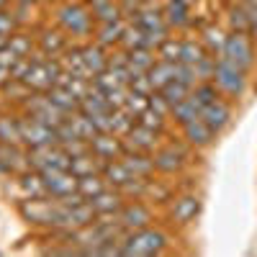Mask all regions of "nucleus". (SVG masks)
Listing matches in <instances>:
<instances>
[{
  "label": "nucleus",
  "mask_w": 257,
  "mask_h": 257,
  "mask_svg": "<svg viewBox=\"0 0 257 257\" xmlns=\"http://www.w3.org/2000/svg\"><path fill=\"white\" fill-rule=\"evenodd\" d=\"M208 54V49L201 44V41H183V52H180V62L190 64V67H196V64Z\"/></svg>",
  "instance_id": "c9c22d12"
},
{
  "label": "nucleus",
  "mask_w": 257,
  "mask_h": 257,
  "mask_svg": "<svg viewBox=\"0 0 257 257\" xmlns=\"http://www.w3.org/2000/svg\"><path fill=\"white\" fill-rule=\"evenodd\" d=\"M180 3H185V6H190V3H196V0H180Z\"/></svg>",
  "instance_id": "6e6d98bb"
},
{
  "label": "nucleus",
  "mask_w": 257,
  "mask_h": 257,
  "mask_svg": "<svg viewBox=\"0 0 257 257\" xmlns=\"http://www.w3.org/2000/svg\"><path fill=\"white\" fill-rule=\"evenodd\" d=\"M18 26V18L8 11H0V36H11Z\"/></svg>",
  "instance_id": "49530a36"
},
{
  "label": "nucleus",
  "mask_w": 257,
  "mask_h": 257,
  "mask_svg": "<svg viewBox=\"0 0 257 257\" xmlns=\"http://www.w3.org/2000/svg\"><path fill=\"white\" fill-rule=\"evenodd\" d=\"M244 8H247V18H249L247 34L252 36V41H257V6L254 3H244Z\"/></svg>",
  "instance_id": "09e8293b"
},
{
  "label": "nucleus",
  "mask_w": 257,
  "mask_h": 257,
  "mask_svg": "<svg viewBox=\"0 0 257 257\" xmlns=\"http://www.w3.org/2000/svg\"><path fill=\"white\" fill-rule=\"evenodd\" d=\"M190 85H185V82H180V80H173V82H167L162 90H157L170 105H175V103H180V100H185L188 95H190Z\"/></svg>",
  "instance_id": "72a5a7b5"
},
{
  "label": "nucleus",
  "mask_w": 257,
  "mask_h": 257,
  "mask_svg": "<svg viewBox=\"0 0 257 257\" xmlns=\"http://www.w3.org/2000/svg\"><path fill=\"white\" fill-rule=\"evenodd\" d=\"M118 221H121L123 231H137V229H144L152 224V211H149V206L142 203V198L126 201L123 208L118 211Z\"/></svg>",
  "instance_id": "1a4fd4ad"
},
{
  "label": "nucleus",
  "mask_w": 257,
  "mask_h": 257,
  "mask_svg": "<svg viewBox=\"0 0 257 257\" xmlns=\"http://www.w3.org/2000/svg\"><path fill=\"white\" fill-rule=\"evenodd\" d=\"M24 108H26L29 116L39 118L41 123H47V126H52V128H57V126H62L64 121H67V113L59 111L57 105L49 100L47 93H34V95L24 103Z\"/></svg>",
  "instance_id": "423d86ee"
},
{
  "label": "nucleus",
  "mask_w": 257,
  "mask_h": 257,
  "mask_svg": "<svg viewBox=\"0 0 257 257\" xmlns=\"http://www.w3.org/2000/svg\"><path fill=\"white\" fill-rule=\"evenodd\" d=\"M244 3H254V6H257V0H244Z\"/></svg>",
  "instance_id": "4d7b16f0"
},
{
  "label": "nucleus",
  "mask_w": 257,
  "mask_h": 257,
  "mask_svg": "<svg viewBox=\"0 0 257 257\" xmlns=\"http://www.w3.org/2000/svg\"><path fill=\"white\" fill-rule=\"evenodd\" d=\"M123 165L132 170L134 175L139 178H149L155 173V162H152V155H147V152H137V149H126V152L121 155Z\"/></svg>",
  "instance_id": "6ab92c4d"
},
{
  "label": "nucleus",
  "mask_w": 257,
  "mask_h": 257,
  "mask_svg": "<svg viewBox=\"0 0 257 257\" xmlns=\"http://www.w3.org/2000/svg\"><path fill=\"white\" fill-rule=\"evenodd\" d=\"M100 175L105 178V183H108L111 188H121V185H126L128 180H132V178H137L132 170L123 165L121 157H118V160H105L103 167H100Z\"/></svg>",
  "instance_id": "f3484780"
},
{
  "label": "nucleus",
  "mask_w": 257,
  "mask_h": 257,
  "mask_svg": "<svg viewBox=\"0 0 257 257\" xmlns=\"http://www.w3.org/2000/svg\"><path fill=\"white\" fill-rule=\"evenodd\" d=\"M121 44H123V49H126V52L147 47V31H144L139 24L126 26V31H123V36H121ZM147 49H149V47H147Z\"/></svg>",
  "instance_id": "473e14b6"
},
{
  "label": "nucleus",
  "mask_w": 257,
  "mask_h": 257,
  "mask_svg": "<svg viewBox=\"0 0 257 257\" xmlns=\"http://www.w3.org/2000/svg\"><path fill=\"white\" fill-rule=\"evenodd\" d=\"M134 123H137V116H132L126 108H116V111H113V134H116V137L123 139V137L134 128Z\"/></svg>",
  "instance_id": "4c0bfd02"
},
{
  "label": "nucleus",
  "mask_w": 257,
  "mask_h": 257,
  "mask_svg": "<svg viewBox=\"0 0 257 257\" xmlns=\"http://www.w3.org/2000/svg\"><path fill=\"white\" fill-rule=\"evenodd\" d=\"M47 95H49V100L57 105V108H59V111H64L67 116H72V113H77V111H80V98H77L70 88L54 85V88H49V90H47Z\"/></svg>",
  "instance_id": "aec40b11"
},
{
  "label": "nucleus",
  "mask_w": 257,
  "mask_h": 257,
  "mask_svg": "<svg viewBox=\"0 0 257 257\" xmlns=\"http://www.w3.org/2000/svg\"><path fill=\"white\" fill-rule=\"evenodd\" d=\"M0 144L24 147V137H21L18 116H0Z\"/></svg>",
  "instance_id": "bb28decb"
},
{
  "label": "nucleus",
  "mask_w": 257,
  "mask_h": 257,
  "mask_svg": "<svg viewBox=\"0 0 257 257\" xmlns=\"http://www.w3.org/2000/svg\"><path fill=\"white\" fill-rule=\"evenodd\" d=\"M152 196L155 201H167L170 198V190L167 188H162V185H157V183H152L147 178V190H144V198H149Z\"/></svg>",
  "instance_id": "de8ad7c7"
},
{
  "label": "nucleus",
  "mask_w": 257,
  "mask_h": 257,
  "mask_svg": "<svg viewBox=\"0 0 257 257\" xmlns=\"http://www.w3.org/2000/svg\"><path fill=\"white\" fill-rule=\"evenodd\" d=\"M152 162H155L157 173L173 175L185 165V157H183V152L178 147H162V149H155L152 152Z\"/></svg>",
  "instance_id": "4468645a"
},
{
  "label": "nucleus",
  "mask_w": 257,
  "mask_h": 257,
  "mask_svg": "<svg viewBox=\"0 0 257 257\" xmlns=\"http://www.w3.org/2000/svg\"><path fill=\"white\" fill-rule=\"evenodd\" d=\"M180 52H183V41L170 39V36L157 47V57L165 62H180Z\"/></svg>",
  "instance_id": "58836bf2"
},
{
  "label": "nucleus",
  "mask_w": 257,
  "mask_h": 257,
  "mask_svg": "<svg viewBox=\"0 0 257 257\" xmlns=\"http://www.w3.org/2000/svg\"><path fill=\"white\" fill-rule=\"evenodd\" d=\"M213 82H216V88L224 93V95H231L237 98L244 93L247 88V72L239 70L234 62H229L226 57H216V72H213Z\"/></svg>",
  "instance_id": "7ed1b4c3"
},
{
  "label": "nucleus",
  "mask_w": 257,
  "mask_h": 257,
  "mask_svg": "<svg viewBox=\"0 0 257 257\" xmlns=\"http://www.w3.org/2000/svg\"><path fill=\"white\" fill-rule=\"evenodd\" d=\"M175 64H178V62L157 59L152 67L147 70V77H149V82H152V88H155V90H162L167 82H173V80H175Z\"/></svg>",
  "instance_id": "5701e85b"
},
{
  "label": "nucleus",
  "mask_w": 257,
  "mask_h": 257,
  "mask_svg": "<svg viewBox=\"0 0 257 257\" xmlns=\"http://www.w3.org/2000/svg\"><path fill=\"white\" fill-rule=\"evenodd\" d=\"M198 211H201V198L198 196H180L173 203V221L180 224V226L190 224L193 219L198 216Z\"/></svg>",
  "instance_id": "a211bd4d"
},
{
  "label": "nucleus",
  "mask_w": 257,
  "mask_h": 257,
  "mask_svg": "<svg viewBox=\"0 0 257 257\" xmlns=\"http://www.w3.org/2000/svg\"><path fill=\"white\" fill-rule=\"evenodd\" d=\"M126 149H137V152H147L152 155L155 149H160V132H152L142 123H134V128L123 137Z\"/></svg>",
  "instance_id": "9d476101"
},
{
  "label": "nucleus",
  "mask_w": 257,
  "mask_h": 257,
  "mask_svg": "<svg viewBox=\"0 0 257 257\" xmlns=\"http://www.w3.org/2000/svg\"><path fill=\"white\" fill-rule=\"evenodd\" d=\"M82 59H85V64H88V70L93 72V75H98V72H103L105 67H108V62H111V57L105 54V49L98 44H85L82 47Z\"/></svg>",
  "instance_id": "393cba45"
},
{
  "label": "nucleus",
  "mask_w": 257,
  "mask_h": 257,
  "mask_svg": "<svg viewBox=\"0 0 257 257\" xmlns=\"http://www.w3.org/2000/svg\"><path fill=\"white\" fill-rule=\"evenodd\" d=\"M0 170H6V173H26V170H31L29 155L21 152V147L0 144Z\"/></svg>",
  "instance_id": "dca6fc26"
},
{
  "label": "nucleus",
  "mask_w": 257,
  "mask_h": 257,
  "mask_svg": "<svg viewBox=\"0 0 257 257\" xmlns=\"http://www.w3.org/2000/svg\"><path fill=\"white\" fill-rule=\"evenodd\" d=\"M70 123L75 126L77 137H80V139H85V142H93V139H95V134H98V128H95V123L90 121V116H88V113H82V111L72 113V116H70Z\"/></svg>",
  "instance_id": "2f4dec72"
},
{
  "label": "nucleus",
  "mask_w": 257,
  "mask_h": 257,
  "mask_svg": "<svg viewBox=\"0 0 257 257\" xmlns=\"http://www.w3.org/2000/svg\"><path fill=\"white\" fill-rule=\"evenodd\" d=\"M201 118L213 128V134H221L224 128L229 126V121H231V108H229V103H224V100L219 98V100H213V103L203 105Z\"/></svg>",
  "instance_id": "ddd939ff"
},
{
  "label": "nucleus",
  "mask_w": 257,
  "mask_h": 257,
  "mask_svg": "<svg viewBox=\"0 0 257 257\" xmlns=\"http://www.w3.org/2000/svg\"><path fill=\"white\" fill-rule=\"evenodd\" d=\"M72 3H77V0H72Z\"/></svg>",
  "instance_id": "13d9d810"
},
{
  "label": "nucleus",
  "mask_w": 257,
  "mask_h": 257,
  "mask_svg": "<svg viewBox=\"0 0 257 257\" xmlns=\"http://www.w3.org/2000/svg\"><path fill=\"white\" fill-rule=\"evenodd\" d=\"M224 44H226V34H224L219 26L203 29V47H206L211 54H221V52H224Z\"/></svg>",
  "instance_id": "f704fd0d"
},
{
  "label": "nucleus",
  "mask_w": 257,
  "mask_h": 257,
  "mask_svg": "<svg viewBox=\"0 0 257 257\" xmlns=\"http://www.w3.org/2000/svg\"><path fill=\"white\" fill-rule=\"evenodd\" d=\"M18 185H21V190L26 193V198H44V196H49L44 175H41L39 170H26V173H21Z\"/></svg>",
  "instance_id": "4be33fe9"
},
{
  "label": "nucleus",
  "mask_w": 257,
  "mask_h": 257,
  "mask_svg": "<svg viewBox=\"0 0 257 257\" xmlns=\"http://www.w3.org/2000/svg\"><path fill=\"white\" fill-rule=\"evenodd\" d=\"M18 59H21V57H18L11 47H3V49H0V64H3V67L13 70V64H16Z\"/></svg>",
  "instance_id": "8fccbe9b"
},
{
  "label": "nucleus",
  "mask_w": 257,
  "mask_h": 257,
  "mask_svg": "<svg viewBox=\"0 0 257 257\" xmlns=\"http://www.w3.org/2000/svg\"><path fill=\"white\" fill-rule=\"evenodd\" d=\"M18 3H21V6H34L36 0H18Z\"/></svg>",
  "instance_id": "864d4df0"
},
{
  "label": "nucleus",
  "mask_w": 257,
  "mask_h": 257,
  "mask_svg": "<svg viewBox=\"0 0 257 257\" xmlns=\"http://www.w3.org/2000/svg\"><path fill=\"white\" fill-rule=\"evenodd\" d=\"M221 57H226L229 62H234L239 70H249L254 64V41L247 31H231L226 34V44Z\"/></svg>",
  "instance_id": "20e7f679"
},
{
  "label": "nucleus",
  "mask_w": 257,
  "mask_h": 257,
  "mask_svg": "<svg viewBox=\"0 0 257 257\" xmlns=\"http://www.w3.org/2000/svg\"><path fill=\"white\" fill-rule=\"evenodd\" d=\"M213 72H216V57H211V52L196 64V77L198 82H208L213 80Z\"/></svg>",
  "instance_id": "37998d69"
},
{
  "label": "nucleus",
  "mask_w": 257,
  "mask_h": 257,
  "mask_svg": "<svg viewBox=\"0 0 257 257\" xmlns=\"http://www.w3.org/2000/svg\"><path fill=\"white\" fill-rule=\"evenodd\" d=\"M190 93L196 95V100H198L201 105H208V103H213V100H219V98H221V90L216 88V82H213V80H208V82H198Z\"/></svg>",
  "instance_id": "e433bc0d"
},
{
  "label": "nucleus",
  "mask_w": 257,
  "mask_h": 257,
  "mask_svg": "<svg viewBox=\"0 0 257 257\" xmlns=\"http://www.w3.org/2000/svg\"><path fill=\"white\" fill-rule=\"evenodd\" d=\"M11 80H13V77H11V70L0 64V88H6V85H8Z\"/></svg>",
  "instance_id": "3c124183"
},
{
  "label": "nucleus",
  "mask_w": 257,
  "mask_h": 257,
  "mask_svg": "<svg viewBox=\"0 0 257 257\" xmlns=\"http://www.w3.org/2000/svg\"><path fill=\"white\" fill-rule=\"evenodd\" d=\"M149 105V98L147 95H142V93H134V90H128V95H126V103H123V108L132 113V116H139L144 108Z\"/></svg>",
  "instance_id": "a18cd8bd"
},
{
  "label": "nucleus",
  "mask_w": 257,
  "mask_h": 257,
  "mask_svg": "<svg viewBox=\"0 0 257 257\" xmlns=\"http://www.w3.org/2000/svg\"><path fill=\"white\" fill-rule=\"evenodd\" d=\"M121 193H123V198L126 201H134V198H144V190H147V178H132L126 185H121L118 188Z\"/></svg>",
  "instance_id": "79ce46f5"
},
{
  "label": "nucleus",
  "mask_w": 257,
  "mask_h": 257,
  "mask_svg": "<svg viewBox=\"0 0 257 257\" xmlns=\"http://www.w3.org/2000/svg\"><path fill=\"white\" fill-rule=\"evenodd\" d=\"M57 208H59V201L52 198V196L24 198L21 206H18L21 216H24L29 224H34V226H49V229L57 226Z\"/></svg>",
  "instance_id": "f03ea898"
},
{
  "label": "nucleus",
  "mask_w": 257,
  "mask_h": 257,
  "mask_svg": "<svg viewBox=\"0 0 257 257\" xmlns=\"http://www.w3.org/2000/svg\"><path fill=\"white\" fill-rule=\"evenodd\" d=\"M39 49L47 57H57L67 49V36H64V31H57V29H44L39 36Z\"/></svg>",
  "instance_id": "412c9836"
},
{
  "label": "nucleus",
  "mask_w": 257,
  "mask_h": 257,
  "mask_svg": "<svg viewBox=\"0 0 257 257\" xmlns=\"http://www.w3.org/2000/svg\"><path fill=\"white\" fill-rule=\"evenodd\" d=\"M90 152L95 155V157H100V160H118L123 152H126V144H123V139L121 137H116V134H95V139L90 142Z\"/></svg>",
  "instance_id": "9b49d317"
},
{
  "label": "nucleus",
  "mask_w": 257,
  "mask_h": 257,
  "mask_svg": "<svg viewBox=\"0 0 257 257\" xmlns=\"http://www.w3.org/2000/svg\"><path fill=\"white\" fill-rule=\"evenodd\" d=\"M105 188H108V183H105V178H103L100 173H93V175L77 178V190H80V196H82L85 201L95 198L98 193H103Z\"/></svg>",
  "instance_id": "c756f323"
},
{
  "label": "nucleus",
  "mask_w": 257,
  "mask_h": 257,
  "mask_svg": "<svg viewBox=\"0 0 257 257\" xmlns=\"http://www.w3.org/2000/svg\"><path fill=\"white\" fill-rule=\"evenodd\" d=\"M103 162H105V160L95 157L93 152H85V155H77V157H72V165H70V170H72V173H75L77 178H85V175L100 173Z\"/></svg>",
  "instance_id": "cd10ccee"
},
{
  "label": "nucleus",
  "mask_w": 257,
  "mask_h": 257,
  "mask_svg": "<svg viewBox=\"0 0 257 257\" xmlns=\"http://www.w3.org/2000/svg\"><path fill=\"white\" fill-rule=\"evenodd\" d=\"M41 175H44V183H47V190L52 198H64L70 193H77V175L72 170L49 167V170H41Z\"/></svg>",
  "instance_id": "6e6552de"
},
{
  "label": "nucleus",
  "mask_w": 257,
  "mask_h": 257,
  "mask_svg": "<svg viewBox=\"0 0 257 257\" xmlns=\"http://www.w3.org/2000/svg\"><path fill=\"white\" fill-rule=\"evenodd\" d=\"M137 123H142V126H147V128H152V132H162V128H165V116L147 105V108L137 116Z\"/></svg>",
  "instance_id": "a19ab883"
},
{
  "label": "nucleus",
  "mask_w": 257,
  "mask_h": 257,
  "mask_svg": "<svg viewBox=\"0 0 257 257\" xmlns=\"http://www.w3.org/2000/svg\"><path fill=\"white\" fill-rule=\"evenodd\" d=\"M8 47H11L18 57H31L34 39H31L29 34H11V36H8Z\"/></svg>",
  "instance_id": "ea45409f"
},
{
  "label": "nucleus",
  "mask_w": 257,
  "mask_h": 257,
  "mask_svg": "<svg viewBox=\"0 0 257 257\" xmlns=\"http://www.w3.org/2000/svg\"><path fill=\"white\" fill-rule=\"evenodd\" d=\"M11 3V0H0V11H6V6Z\"/></svg>",
  "instance_id": "5fc2aeb1"
},
{
  "label": "nucleus",
  "mask_w": 257,
  "mask_h": 257,
  "mask_svg": "<svg viewBox=\"0 0 257 257\" xmlns=\"http://www.w3.org/2000/svg\"><path fill=\"white\" fill-rule=\"evenodd\" d=\"M201 111H203V105L196 100V95L190 93L185 100H180V103H175V105H173V111H170V116H173L180 126H185L188 121L198 118V116H201Z\"/></svg>",
  "instance_id": "b1692460"
},
{
  "label": "nucleus",
  "mask_w": 257,
  "mask_h": 257,
  "mask_svg": "<svg viewBox=\"0 0 257 257\" xmlns=\"http://www.w3.org/2000/svg\"><path fill=\"white\" fill-rule=\"evenodd\" d=\"M3 47H8V36H0V49Z\"/></svg>",
  "instance_id": "603ef678"
},
{
  "label": "nucleus",
  "mask_w": 257,
  "mask_h": 257,
  "mask_svg": "<svg viewBox=\"0 0 257 257\" xmlns=\"http://www.w3.org/2000/svg\"><path fill=\"white\" fill-rule=\"evenodd\" d=\"M126 31V24L118 21H108V24H100V29L95 31V41L100 47H111V44H121V36Z\"/></svg>",
  "instance_id": "a878e982"
},
{
  "label": "nucleus",
  "mask_w": 257,
  "mask_h": 257,
  "mask_svg": "<svg viewBox=\"0 0 257 257\" xmlns=\"http://www.w3.org/2000/svg\"><path fill=\"white\" fill-rule=\"evenodd\" d=\"M126 59H128V70H132V72H147V70L157 62V59H155V52L147 49V47L126 52Z\"/></svg>",
  "instance_id": "7c9ffc66"
},
{
  "label": "nucleus",
  "mask_w": 257,
  "mask_h": 257,
  "mask_svg": "<svg viewBox=\"0 0 257 257\" xmlns=\"http://www.w3.org/2000/svg\"><path fill=\"white\" fill-rule=\"evenodd\" d=\"M165 13V21H167V26H175V29H183L190 24V13H188V6L180 3V0H170V3L162 8Z\"/></svg>",
  "instance_id": "c85d7f7f"
},
{
  "label": "nucleus",
  "mask_w": 257,
  "mask_h": 257,
  "mask_svg": "<svg viewBox=\"0 0 257 257\" xmlns=\"http://www.w3.org/2000/svg\"><path fill=\"white\" fill-rule=\"evenodd\" d=\"M21 123V137H24V144L26 147H44V144H57V132L52 126L41 123L39 118L34 116H21L18 118Z\"/></svg>",
  "instance_id": "0eeeda50"
},
{
  "label": "nucleus",
  "mask_w": 257,
  "mask_h": 257,
  "mask_svg": "<svg viewBox=\"0 0 257 257\" xmlns=\"http://www.w3.org/2000/svg\"><path fill=\"white\" fill-rule=\"evenodd\" d=\"M183 134H185V139H188V144H190V147H198V149L208 147L213 139H216L213 128H211L201 116H198V118H193V121H188V123L183 126Z\"/></svg>",
  "instance_id": "2eb2a0df"
},
{
  "label": "nucleus",
  "mask_w": 257,
  "mask_h": 257,
  "mask_svg": "<svg viewBox=\"0 0 257 257\" xmlns=\"http://www.w3.org/2000/svg\"><path fill=\"white\" fill-rule=\"evenodd\" d=\"M90 203H93L98 216H118V211L123 208L126 198H123V193L118 188H105L95 198H90Z\"/></svg>",
  "instance_id": "f8f14e48"
},
{
  "label": "nucleus",
  "mask_w": 257,
  "mask_h": 257,
  "mask_svg": "<svg viewBox=\"0 0 257 257\" xmlns=\"http://www.w3.org/2000/svg\"><path fill=\"white\" fill-rule=\"evenodd\" d=\"M59 26L64 29V34L72 36H88L93 31V16L88 8H82L80 3H67L57 11Z\"/></svg>",
  "instance_id": "39448f33"
},
{
  "label": "nucleus",
  "mask_w": 257,
  "mask_h": 257,
  "mask_svg": "<svg viewBox=\"0 0 257 257\" xmlns=\"http://www.w3.org/2000/svg\"><path fill=\"white\" fill-rule=\"evenodd\" d=\"M229 24H231V31H247L249 29V18H247L244 3L242 6H234L229 11Z\"/></svg>",
  "instance_id": "c03bdc74"
},
{
  "label": "nucleus",
  "mask_w": 257,
  "mask_h": 257,
  "mask_svg": "<svg viewBox=\"0 0 257 257\" xmlns=\"http://www.w3.org/2000/svg\"><path fill=\"white\" fill-rule=\"evenodd\" d=\"M167 244V237L160 231V229H152V226H144V229H137V231H128L123 237V247H121V254H137V257H149V254H160Z\"/></svg>",
  "instance_id": "f257e3e1"
}]
</instances>
